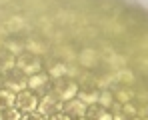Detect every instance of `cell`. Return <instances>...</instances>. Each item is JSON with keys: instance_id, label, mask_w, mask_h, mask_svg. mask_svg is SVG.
<instances>
[{"instance_id": "cell-1", "label": "cell", "mask_w": 148, "mask_h": 120, "mask_svg": "<svg viewBox=\"0 0 148 120\" xmlns=\"http://www.w3.org/2000/svg\"><path fill=\"white\" fill-rule=\"evenodd\" d=\"M78 84H76V80H70V78H56V80H50V88L48 92L50 94H54L60 102H66V100H70V98H76L78 94Z\"/></svg>"}, {"instance_id": "cell-2", "label": "cell", "mask_w": 148, "mask_h": 120, "mask_svg": "<svg viewBox=\"0 0 148 120\" xmlns=\"http://www.w3.org/2000/svg\"><path fill=\"white\" fill-rule=\"evenodd\" d=\"M16 68H20L26 76H32L36 72L44 70V62H42L40 56H34V54H30V52L24 50V52H20L16 56Z\"/></svg>"}, {"instance_id": "cell-3", "label": "cell", "mask_w": 148, "mask_h": 120, "mask_svg": "<svg viewBox=\"0 0 148 120\" xmlns=\"http://www.w3.org/2000/svg\"><path fill=\"white\" fill-rule=\"evenodd\" d=\"M26 82H28V76L20 68H16V66L10 68V70H6V72H2V84H4V88H8V90H12L16 94L26 88Z\"/></svg>"}, {"instance_id": "cell-4", "label": "cell", "mask_w": 148, "mask_h": 120, "mask_svg": "<svg viewBox=\"0 0 148 120\" xmlns=\"http://www.w3.org/2000/svg\"><path fill=\"white\" fill-rule=\"evenodd\" d=\"M38 98H40V96L36 94V92H32V90L24 88V90H20V92L16 94L14 106H16V108H18L20 112H24V114H28V112H36V106H38Z\"/></svg>"}, {"instance_id": "cell-5", "label": "cell", "mask_w": 148, "mask_h": 120, "mask_svg": "<svg viewBox=\"0 0 148 120\" xmlns=\"http://www.w3.org/2000/svg\"><path fill=\"white\" fill-rule=\"evenodd\" d=\"M60 106H62V102L56 98L54 94H42L38 98V106H36V110H38V114L42 116V118H48L52 114H56V112H60Z\"/></svg>"}, {"instance_id": "cell-6", "label": "cell", "mask_w": 148, "mask_h": 120, "mask_svg": "<svg viewBox=\"0 0 148 120\" xmlns=\"http://www.w3.org/2000/svg\"><path fill=\"white\" fill-rule=\"evenodd\" d=\"M26 88L32 90V92H36L38 96L46 94L48 88H50V76L44 70H40V72H36V74H32V76H28Z\"/></svg>"}, {"instance_id": "cell-7", "label": "cell", "mask_w": 148, "mask_h": 120, "mask_svg": "<svg viewBox=\"0 0 148 120\" xmlns=\"http://www.w3.org/2000/svg\"><path fill=\"white\" fill-rule=\"evenodd\" d=\"M60 112L66 114L70 120H76V118H84V112H86V104L80 102L78 98H70L66 102H62L60 106Z\"/></svg>"}, {"instance_id": "cell-8", "label": "cell", "mask_w": 148, "mask_h": 120, "mask_svg": "<svg viewBox=\"0 0 148 120\" xmlns=\"http://www.w3.org/2000/svg\"><path fill=\"white\" fill-rule=\"evenodd\" d=\"M98 62H100V56H98V52L92 50V48H86V50H82V52L76 54V64H78L80 68L90 70V68H94Z\"/></svg>"}, {"instance_id": "cell-9", "label": "cell", "mask_w": 148, "mask_h": 120, "mask_svg": "<svg viewBox=\"0 0 148 120\" xmlns=\"http://www.w3.org/2000/svg\"><path fill=\"white\" fill-rule=\"evenodd\" d=\"M44 72L50 76V80H56V78H64L66 76V62L54 58V62L48 60L46 66H44Z\"/></svg>"}, {"instance_id": "cell-10", "label": "cell", "mask_w": 148, "mask_h": 120, "mask_svg": "<svg viewBox=\"0 0 148 120\" xmlns=\"http://www.w3.org/2000/svg\"><path fill=\"white\" fill-rule=\"evenodd\" d=\"M24 50H26V52H30V54H34V56H44V54H48L50 46L44 42V40L28 38V40L24 42Z\"/></svg>"}, {"instance_id": "cell-11", "label": "cell", "mask_w": 148, "mask_h": 120, "mask_svg": "<svg viewBox=\"0 0 148 120\" xmlns=\"http://www.w3.org/2000/svg\"><path fill=\"white\" fill-rule=\"evenodd\" d=\"M26 26V20L22 16H10L6 22H4V30H6V34H16V32H22V28Z\"/></svg>"}, {"instance_id": "cell-12", "label": "cell", "mask_w": 148, "mask_h": 120, "mask_svg": "<svg viewBox=\"0 0 148 120\" xmlns=\"http://www.w3.org/2000/svg\"><path fill=\"white\" fill-rule=\"evenodd\" d=\"M76 98L80 102H84L86 106L88 104H98V88H80Z\"/></svg>"}, {"instance_id": "cell-13", "label": "cell", "mask_w": 148, "mask_h": 120, "mask_svg": "<svg viewBox=\"0 0 148 120\" xmlns=\"http://www.w3.org/2000/svg\"><path fill=\"white\" fill-rule=\"evenodd\" d=\"M112 78H114V82H118V84H132L134 82V72H130L128 68H118V70L112 72Z\"/></svg>"}, {"instance_id": "cell-14", "label": "cell", "mask_w": 148, "mask_h": 120, "mask_svg": "<svg viewBox=\"0 0 148 120\" xmlns=\"http://www.w3.org/2000/svg\"><path fill=\"white\" fill-rule=\"evenodd\" d=\"M14 66H16V56L2 48L0 50V72H6L10 68H14Z\"/></svg>"}, {"instance_id": "cell-15", "label": "cell", "mask_w": 148, "mask_h": 120, "mask_svg": "<svg viewBox=\"0 0 148 120\" xmlns=\"http://www.w3.org/2000/svg\"><path fill=\"white\" fill-rule=\"evenodd\" d=\"M112 92H114V100L120 102V104L132 102L134 96H136V92H134L132 88H112Z\"/></svg>"}, {"instance_id": "cell-16", "label": "cell", "mask_w": 148, "mask_h": 120, "mask_svg": "<svg viewBox=\"0 0 148 120\" xmlns=\"http://www.w3.org/2000/svg\"><path fill=\"white\" fill-rule=\"evenodd\" d=\"M14 100H16V92L8 90V88H0V110L8 108V106H14Z\"/></svg>"}, {"instance_id": "cell-17", "label": "cell", "mask_w": 148, "mask_h": 120, "mask_svg": "<svg viewBox=\"0 0 148 120\" xmlns=\"http://www.w3.org/2000/svg\"><path fill=\"white\" fill-rule=\"evenodd\" d=\"M104 112H106V108H102L100 104H88L86 112H84V118L86 120H102Z\"/></svg>"}, {"instance_id": "cell-18", "label": "cell", "mask_w": 148, "mask_h": 120, "mask_svg": "<svg viewBox=\"0 0 148 120\" xmlns=\"http://www.w3.org/2000/svg\"><path fill=\"white\" fill-rule=\"evenodd\" d=\"M112 102H114V92L110 90V88H102V90H98V104L102 106V108H110L112 106Z\"/></svg>"}, {"instance_id": "cell-19", "label": "cell", "mask_w": 148, "mask_h": 120, "mask_svg": "<svg viewBox=\"0 0 148 120\" xmlns=\"http://www.w3.org/2000/svg\"><path fill=\"white\" fill-rule=\"evenodd\" d=\"M0 120H22V112L16 106H8L0 110Z\"/></svg>"}, {"instance_id": "cell-20", "label": "cell", "mask_w": 148, "mask_h": 120, "mask_svg": "<svg viewBox=\"0 0 148 120\" xmlns=\"http://www.w3.org/2000/svg\"><path fill=\"white\" fill-rule=\"evenodd\" d=\"M4 50H8L14 56H18L20 52H24V42L22 40H6L4 42Z\"/></svg>"}, {"instance_id": "cell-21", "label": "cell", "mask_w": 148, "mask_h": 120, "mask_svg": "<svg viewBox=\"0 0 148 120\" xmlns=\"http://www.w3.org/2000/svg\"><path fill=\"white\" fill-rule=\"evenodd\" d=\"M122 112L124 116H128V118H132V116H138V106L134 104V102H126V104H122Z\"/></svg>"}, {"instance_id": "cell-22", "label": "cell", "mask_w": 148, "mask_h": 120, "mask_svg": "<svg viewBox=\"0 0 148 120\" xmlns=\"http://www.w3.org/2000/svg\"><path fill=\"white\" fill-rule=\"evenodd\" d=\"M108 64H112V66L116 68V66H124L126 60H124L122 56H118V54H112V56H108Z\"/></svg>"}, {"instance_id": "cell-23", "label": "cell", "mask_w": 148, "mask_h": 120, "mask_svg": "<svg viewBox=\"0 0 148 120\" xmlns=\"http://www.w3.org/2000/svg\"><path fill=\"white\" fill-rule=\"evenodd\" d=\"M22 120H44L38 112H28V114H22Z\"/></svg>"}, {"instance_id": "cell-24", "label": "cell", "mask_w": 148, "mask_h": 120, "mask_svg": "<svg viewBox=\"0 0 148 120\" xmlns=\"http://www.w3.org/2000/svg\"><path fill=\"white\" fill-rule=\"evenodd\" d=\"M44 120H70L66 114H62V112H56V114H52V116H48V118H44Z\"/></svg>"}, {"instance_id": "cell-25", "label": "cell", "mask_w": 148, "mask_h": 120, "mask_svg": "<svg viewBox=\"0 0 148 120\" xmlns=\"http://www.w3.org/2000/svg\"><path fill=\"white\" fill-rule=\"evenodd\" d=\"M112 120H128V116H124L122 112H118V114H112Z\"/></svg>"}, {"instance_id": "cell-26", "label": "cell", "mask_w": 148, "mask_h": 120, "mask_svg": "<svg viewBox=\"0 0 148 120\" xmlns=\"http://www.w3.org/2000/svg\"><path fill=\"white\" fill-rule=\"evenodd\" d=\"M4 42H6V38H4V36H0V50L4 48Z\"/></svg>"}, {"instance_id": "cell-27", "label": "cell", "mask_w": 148, "mask_h": 120, "mask_svg": "<svg viewBox=\"0 0 148 120\" xmlns=\"http://www.w3.org/2000/svg\"><path fill=\"white\" fill-rule=\"evenodd\" d=\"M128 120H146V118H140V116H132V118H128Z\"/></svg>"}, {"instance_id": "cell-28", "label": "cell", "mask_w": 148, "mask_h": 120, "mask_svg": "<svg viewBox=\"0 0 148 120\" xmlns=\"http://www.w3.org/2000/svg\"><path fill=\"white\" fill-rule=\"evenodd\" d=\"M2 86H4V84H2V72H0V88H2Z\"/></svg>"}, {"instance_id": "cell-29", "label": "cell", "mask_w": 148, "mask_h": 120, "mask_svg": "<svg viewBox=\"0 0 148 120\" xmlns=\"http://www.w3.org/2000/svg\"><path fill=\"white\" fill-rule=\"evenodd\" d=\"M76 120H86V118H76Z\"/></svg>"}, {"instance_id": "cell-30", "label": "cell", "mask_w": 148, "mask_h": 120, "mask_svg": "<svg viewBox=\"0 0 148 120\" xmlns=\"http://www.w3.org/2000/svg\"><path fill=\"white\" fill-rule=\"evenodd\" d=\"M0 16H2V8H0Z\"/></svg>"}]
</instances>
